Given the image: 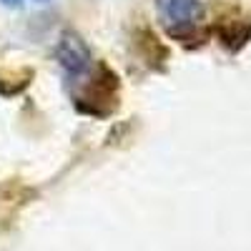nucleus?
Segmentation results:
<instances>
[{
    "mask_svg": "<svg viewBox=\"0 0 251 251\" xmlns=\"http://www.w3.org/2000/svg\"><path fill=\"white\" fill-rule=\"evenodd\" d=\"M35 3H50V0H35Z\"/></svg>",
    "mask_w": 251,
    "mask_h": 251,
    "instance_id": "6",
    "label": "nucleus"
},
{
    "mask_svg": "<svg viewBox=\"0 0 251 251\" xmlns=\"http://www.w3.org/2000/svg\"><path fill=\"white\" fill-rule=\"evenodd\" d=\"M53 55H55V63L63 68V73L71 75V78L88 75V71L96 63L88 43L71 28L60 30V35L55 40V48H53Z\"/></svg>",
    "mask_w": 251,
    "mask_h": 251,
    "instance_id": "3",
    "label": "nucleus"
},
{
    "mask_svg": "<svg viewBox=\"0 0 251 251\" xmlns=\"http://www.w3.org/2000/svg\"><path fill=\"white\" fill-rule=\"evenodd\" d=\"M156 8L163 25L169 28L171 38H176L178 43L191 38H206L201 33V23L206 15L201 0H156Z\"/></svg>",
    "mask_w": 251,
    "mask_h": 251,
    "instance_id": "2",
    "label": "nucleus"
},
{
    "mask_svg": "<svg viewBox=\"0 0 251 251\" xmlns=\"http://www.w3.org/2000/svg\"><path fill=\"white\" fill-rule=\"evenodd\" d=\"M249 38H251V23L244 25V20H236V23H226L219 28V40H221V46H226L231 53L241 50L246 43H249Z\"/></svg>",
    "mask_w": 251,
    "mask_h": 251,
    "instance_id": "4",
    "label": "nucleus"
},
{
    "mask_svg": "<svg viewBox=\"0 0 251 251\" xmlns=\"http://www.w3.org/2000/svg\"><path fill=\"white\" fill-rule=\"evenodd\" d=\"M23 0H3V5H8V8H18Z\"/></svg>",
    "mask_w": 251,
    "mask_h": 251,
    "instance_id": "5",
    "label": "nucleus"
},
{
    "mask_svg": "<svg viewBox=\"0 0 251 251\" xmlns=\"http://www.w3.org/2000/svg\"><path fill=\"white\" fill-rule=\"evenodd\" d=\"M118 91H121V78L108 63H98L96 73L86 80L75 96L73 103L80 113L96 116V118H108L118 108Z\"/></svg>",
    "mask_w": 251,
    "mask_h": 251,
    "instance_id": "1",
    "label": "nucleus"
}]
</instances>
